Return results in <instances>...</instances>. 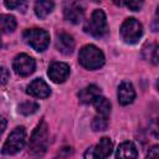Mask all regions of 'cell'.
Masks as SVG:
<instances>
[{
	"label": "cell",
	"instance_id": "f1b7e54d",
	"mask_svg": "<svg viewBox=\"0 0 159 159\" xmlns=\"http://www.w3.org/2000/svg\"><path fill=\"white\" fill-rule=\"evenodd\" d=\"M155 16H157V19H158V21H159V6H158V9H157V12H155Z\"/></svg>",
	"mask_w": 159,
	"mask_h": 159
},
{
	"label": "cell",
	"instance_id": "6da1fadb",
	"mask_svg": "<svg viewBox=\"0 0 159 159\" xmlns=\"http://www.w3.org/2000/svg\"><path fill=\"white\" fill-rule=\"evenodd\" d=\"M78 61L82 67L87 70H97L104 63L103 52L94 45H86L80 50Z\"/></svg>",
	"mask_w": 159,
	"mask_h": 159
},
{
	"label": "cell",
	"instance_id": "2e32d148",
	"mask_svg": "<svg viewBox=\"0 0 159 159\" xmlns=\"http://www.w3.org/2000/svg\"><path fill=\"white\" fill-rule=\"evenodd\" d=\"M137 148L132 142H124L122 143L117 152H116V158H137Z\"/></svg>",
	"mask_w": 159,
	"mask_h": 159
},
{
	"label": "cell",
	"instance_id": "7a4b0ae2",
	"mask_svg": "<svg viewBox=\"0 0 159 159\" xmlns=\"http://www.w3.org/2000/svg\"><path fill=\"white\" fill-rule=\"evenodd\" d=\"M84 30L87 34H89L94 37H103L104 35H107L108 24H107L106 14L102 10L96 9L91 15L89 21L84 26Z\"/></svg>",
	"mask_w": 159,
	"mask_h": 159
},
{
	"label": "cell",
	"instance_id": "30bf717a",
	"mask_svg": "<svg viewBox=\"0 0 159 159\" xmlns=\"http://www.w3.org/2000/svg\"><path fill=\"white\" fill-rule=\"evenodd\" d=\"M26 92L30 96L35 97V98H47L50 96V93H51V89H50L48 84L43 80L36 78L27 86V91Z\"/></svg>",
	"mask_w": 159,
	"mask_h": 159
},
{
	"label": "cell",
	"instance_id": "7c38bea8",
	"mask_svg": "<svg viewBox=\"0 0 159 159\" xmlns=\"http://www.w3.org/2000/svg\"><path fill=\"white\" fill-rule=\"evenodd\" d=\"M118 101L120 104L123 106H127V104H130L134 98H135V91L132 86V83L129 82H122L118 87Z\"/></svg>",
	"mask_w": 159,
	"mask_h": 159
},
{
	"label": "cell",
	"instance_id": "9c48e42d",
	"mask_svg": "<svg viewBox=\"0 0 159 159\" xmlns=\"http://www.w3.org/2000/svg\"><path fill=\"white\" fill-rule=\"evenodd\" d=\"M50 80L55 83L65 82L70 76V66L65 62H53L47 71Z\"/></svg>",
	"mask_w": 159,
	"mask_h": 159
},
{
	"label": "cell",
	"instance_id": "cb8c5ba5",
	"mask_svg": "<svg viewBox=\"0 0 159 159\" xmlns=\"http://www.w3.org/2000/svg\"><path fill=\"white\" fill-rule=\"evenodd\" d=\"M150 61L153 63H159V45L153 46L152 55H150Z\"/></svg>",
	"mask_w": 159,
	"mask_h": 159
},
{
	"label": "cell",
	"instance_id": "4316f807",
	"mask_svg": "<svg viewBox=\"0 0 159 159\" xmlns=\"http://www.w3.org/2000/svg\"><path fill=\"white\" fill-rule=\"evenodd\" d=\"M1 122H2V125H1V132H4V130H5V127H6V119H5V118H2V119H1Z\"/></svg>",
	"mask_w": 159,
	"mask_h": 159
},
{
	"label": "cell",
	"instance_id": "7402d4cb",
	"mask_svg": "<svg viewBox=\"0 0 159 159\" xmlns=\"http://www.w3.org/2000/svg\"><path fill=\"white\" fill-rule=\"evenodd\" d=\"M25 0H4V4L7 9H19L22 4H24Z\"/></svg>",
	"mask_w": 159,
	"mask_h": 159
},
{
	"label": "cell",
	"instance_id": "9a60e30c",
	"mask_svg": "<svg viewBox=\"0 0 159 159\" xmlns=\"http://www.w3.org/2000/svg\"><path fill=\"white\" fill-rule=\"evenodd\" d=\"M55 7L53 0H36L34 10L37 17L40 19H45Z\"/></svg>",
	"mask_w": 159,
	"mask_h": 159
},
{
	"label": "cell",
	"instance_id": "3957f363",
	"mask_svg": "<svg viewBox=\"0 0 159 159\" xmlns=\"http://www.w3.org/2000/svg\"><path fill=\"white\" fill-rule=\"evenodd\" d=\"M119 34H120L122 40L125 43L133 45V43H137L139 41V39L142 37L143 26L138 20L129 17V19L124 20V22L122 24V26L119 29Z\"/></svg>",
	"mask_w": 159,
	"mask_h": 159
},
{
	"label": "cell",
	"instance_id": "44dd1931",
	"mask_svg": "<svg viewBox=\"0 0 159 159\" xmlns=\"http://www.w3.org/2000/svg\"><path fill=\"white\" fill-rule=\"evenodd\" d=\"M144 0H125V5L129 7L132 11H138L143 6Z\"/></svg>",
	"mask_w": 159,
	"mask_h": 159
},
{
	"label": "cell",
	"instance_id": "5bb4252c",
	"mask_svg": "<svg viewBox=\"0 0 159 159\" xmlns=\"http://www.w3.org/2000/svg\"><path fill=\"white\" fill-rule=\"evenodd\" d=\"M113 149V143L108 137H103L99 139L97 145L93 148L94 150V158H107L111 155Z\"/></svg>",
	"mask_w": 159,
	"mask_h": 159
},
{
	"label": "cell",
	"instance_id": "ffe728a7",
	"mask_svg": "<svg viewBox=\"0 0 159 159\" xmlns=\"http://www.w3.org/2000/svg\"><path fill=\"white\" fill-rule=\"evenodd\" d=\"M39 109V104L32 102V101H27V102H24L19 106V112L24 116H30V114H34L36 111Z\"/></svg>",
	"mask_w": 159,
	"mask_h": 159
},
{
	"label": "cell",
	"instance_id": "8fae6325",
	"mask_svg": "<svg viewBox=\"0 0 159 159\" xmlns=\"http://www.w3.org/2000/svg\"><path fill=\"white\" fill-rule=\"evenodd\" d=\"M56 48L63 55H71L75 50V40L71 35L66 32H61L57 35Z\"/></svg>",
	"mask_w": 159,
	"mask_h": 159
},
{
	"label": "cell",
	"instance_id": "8992f818",
	"mask_svg": "<svg viewBox=\"0 0 159 159\" xmlns=\"http://www.w3.org/2000/svg\"><path fill=\"white\" fill-rule=\"evenodd\" d=\"M25 140H26V130L24 127H16L10 135L7 137V139L5 140L1 153L2 154H15L17 152H20L24 145H25Z\"/></svg>",
	"mask_w": 159,
	"mask_h": 159
},
{
	"label": "cell",
	"instance_id": "4fadbf2b",
	"mask_svg": "<svg viewBox=\"0 0 159 159\" xmlns=\"http://www.w3.org/2000/svg\"><path fill=\"white\" fill-rule=\"evenodd\" d=\"M99 96H101V89L96 84H89V86L84 87L83 89H81L80 93H78L80 102L84 103V104L93 103L96 101V98L99 97Z\"/></svg>",
	"mask_w": 159,
	"mask_h": 159
},
{
	"label": "cell",
	"instance_id": "ba28073f",
	"mask_svg": "<svg viewBox=\"0 0 159 159\" xmlns=\"http://www.w3.org/2000/svg\"><path fill=\"white\" fill-rule=\"evenodd\" d=\"M66 20L72 24H78L84 15V5L82 0H68L63 10Z\"/></svg>",
	"mask_w": 159,
	"mask_h": 159
},
{
	"label": "cell",
	"instance_id": "d4e9b609",
	"mask_svg": "<svg viewBox=\"0 0 159 159\" xmlns=\"http://www.w3.org/2000/svg\"><path fill=\"white\" fill-rule=\"evenodd\" d=\"M1 83L2 84H5L6 82H7V80H9V73H7V70L5 68V67H1Z\"/></svg>",
	"mask_w": 159,
	"mask_h": 159
},
{
	"label": "cell",
	"instance_id": "83f0119b",
	"mask_svg": "<svg viewBox=\"0 0 159 159\" xmlns=\"http://www.w3.org/2000/svg\"><path fill=\"white\" fill-rule=\"evenodd\" d=\"M112 1H113L116 5H120V4H122V0H112Z\"/></svg>",
	"mask_w": 159,
	"mask_h": 159
},
{
	"label": "cell",
	"instance_id": "277c9868",
	"mask_svg": "<svg viewBox=\"0 0 159 159\" xmlns=\"http://www.w3.org/2000/svg\"><path fill=\"white\" fill-rule=\"evenodd\" d=\"M24 40L25 42L31 46L36 51H45L50 43V35L47 31L42 29H29L24 32Z\"/></svg>",
	"mask_w": 159,
	"mask_h": 159
},
{
	"label": "cell",
	"instance_id": "5b68a950",
	"mask_svg": "<svg viewBox=\"0 0 159 159\" xmlns=\"http://www.w3.org/2000/svg\"><path fill=\"white\" fill-rule=\"evenodd\" d=\"M47 125L45 122H41L36 129L34 130L31 139H30V152L34 155H42L47 148Z\"/></svg>",
	"mask_w": 159,
	"mask_h": 159
},
{
	"label": "cell",
	"instance_id": "f546056e",
	"mask_svg": "<svg viewBox=\"0 0 159 159\" xmlns=\"http://www.w3.org/2000/svg\"><path fill=\"white\" fill-rule=\"evenodd\" d=\"M157 88H158V91H159V80L157 81Z\"/></svg>",
	"mask_w": 159,
	"mask_h": 159
},
{
	"label": "cell",
	"instance_id": "ac0fdd59",
	"mask_svg": "<svg viewBox=\"0 0 159 159\" xmlns=\"http://www.w3.org/2000/svg\"><path fill=\"white\" fill-rule=\"evenodd\" d=\"M93 104H94L96 111H97L99 114L108 117V114L111 113V102H109L106 97H102V96L97 97L96 101L93 102Z\"/></svg>",
	"mask_w": 159,
	"mask_h": 159
},
{
	"label": "cell",
	"instance_id": "d6986e66",
	"mask_svg": "<svg viewBox=\"0 0 159 159\" xmlns=\"http://www.w3.org/2000/svg\"><path fill=\"white\" fill-rule=\"evenodd\" d=\"M92 129L96 130V132H102V130H106L107 127H108V120H107V117L106 116H96L93 119H92Z\"/></svg>",
	"mask_w": 159,
	"mask_h": 159
},
{
	"label": "cell",
	"instance_id": "603a6c76",
	"mask_svg": "<svg viewBox=\"0 0 159 159\" xmlns=\"http://www.w3.org/2000/svg\"><path fill=\"white\" fill-rule=\"evenodd\" d=\"M147 158H155L159 159V145H153L149 148L147 153Z\"/></svg>",
	"mask_w": 159,
	"mask_h": 159
},
{
	"label": "cell",
	"instance_id": "e0dca14e",
	"mask_svg": "<svg viewBox=\"0 0 159 159\" xmlns=\"http://www.w3.org/2000/svg\"><path fill=\"white\" fill-rule=\"evenodd\" d=\"M0 26L4 34H10L16 29V20L12 15L2 14L0 16Z\"/></svg>",
	"mask_w": 159,
	"mask_h": 159
},
{
	"label": "cell",
	"instance_id": "484cf974",
	"mask_svg": "<svg viewBox=\"0 0 159 159\" xmlns=\"http://www.w3.org/2000/svg\"><path fill=\"white\" fill-rule=\"evenodd\" d=\"M84 158H94V150H93V148L87 149V152L84 153Z\"/></svg>",
	"mask_w": 159,
	"mask_h": 159
},
{
	"label": "cell",
	"instance_id": "4dcf8cb0",
	"mask_svg": "<svg viewBox=\"0 0 159 159\" xmlns=\"http://www.w3.org/2000/svg\"><path fill=\"white\" fill-rule=\"evenodd\" d=\"M92 1H99V0H92Z\"/></svg>",
	"mask_w": 159,
	"mask_h": 159
},
{
	"label": "cell",
	"instance_id": "52a82bcc",
	"mask_svg": "<svg viewBox=\"0 0 159 159\" xmlns=\"http://www.w3.org/2000/svg\"><path fill=\"white\" fill-rule=\"evenodd\" d=\"M35 67H36L35 60L31 56L26 55V53L17 55L14 58V61H12V68H14V71L19 76H21V77L30 76L35 71Z\"/></svg>",
	"mask_w": 159,
	"mask_h": 159
}]
</instances>
